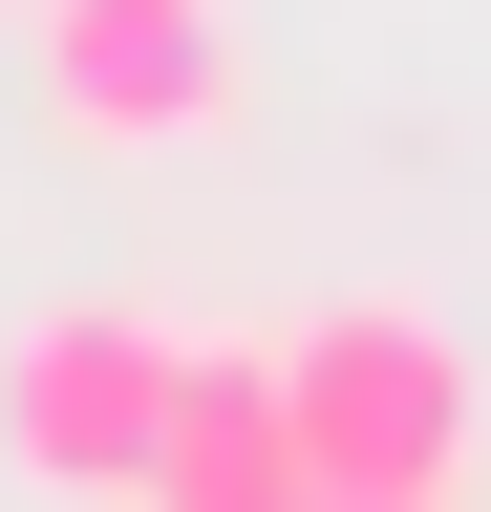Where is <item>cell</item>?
I'll use <instances>...</instances> for the list:
<instances>
[{
    "label": "cell",
    "mask_w": 491,
    "mask_h": 512,
    "mask_svg": "<svg viewBox=\"0 0 491 512\" xmlns=\"http://www.w3.org/2000/svg\"><path fill=\"white\" fill-rule=\"evenodd\" d=\"M278 406H299V470H321L342 512H470V342L427 299H321V320H278Z\"/></svg>",
    "instance_id": "1"
},
{
    "label": "cell",
    "mask_w": 491,
    "mask_h": 512,
    "mask_svg": "<svg viewBox=\"0 0 491 512\" xmlns=\"http://www.w3.org/2000/svg\"><path fill=\"white\" fill-rule=\"evenodd\" d=\"M22 64H43V128L65 150H214L257 107L235 0H22Z\"/></svg>",
    "instance_id": "2"
},
{
    "label": "cell",
    "mask_w": 491,
    "mask_h": 512,
    "mask_svg": "<svg viewBox=\"0 0 491 512\" xmlns=\"http://www.w3.org/2000/svg\"><path fill=\"white\" fill-rule=\"evenodd\" d=\"M171 406H193V342H171L150 299H43L22 342H0V448H22L43 491H107V512H129L150 448H171Z\"/></svg>",
    "instance_id": "3"
},
{
    "label": "cell",
    "mask_w": 491,
    "mask_h": 512,
    "mask_svg": "<svg viewBox=\"0 0 491 512\" xmlns=\"http://www.w3.org/2000/svg\"><path fill=\"white\" fill-rule=\"evenodd\" d=\"M129 512H321L299 406H278V342H193V406H171V448H150Z\"/></svg>",
    "instance_id": "4"
},
{
    "label": "cell",
    "mask_w": 491,
    "mask_h": 512,
    "mask_svg": "<svg viewBox=\"0 0 491 512\" xmlns=\"http://www.w3.org/2000/svg\"><path fill=\"white\" fill-rule=\"evenodd\" d=\"M321 512H342V491H321Z\"/></svg>",
    "instance_id": "5"
}]
</instances>
